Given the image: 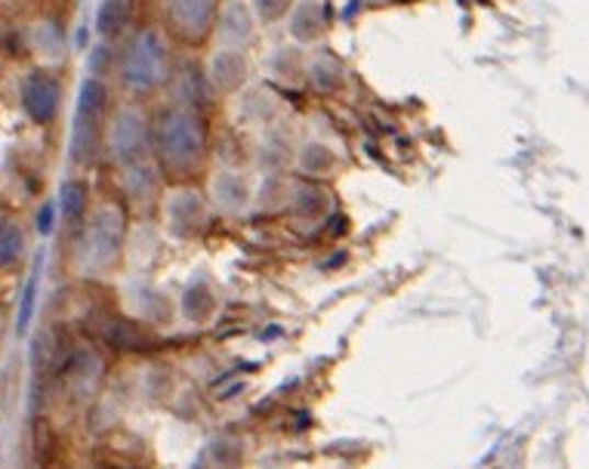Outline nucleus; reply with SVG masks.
<instances>
[{
  "instance_id": "nucleus-20",
  "label": "nucleus",
  "mask_w": 589,
  "mask_h": 469,
  "mask_svg": "<svg viewBox=\"0 0 589 469\" xmlns=\"http://www.w3.org/2000/svg\"><path fill=\"white\" fill-rule=\"evenodd\" d=\"M22 228L16 223H10V220H0V269L3 266H13L22 254Z\"/></svg>"
},
{
  "instance_id": "nucleus-5",
  "label": "nucleus",
  "mask_w": 589,
  "mask_h": 469,
  "mask_svg": "<svg viewBox=\"0 0 589 469\" xmlns=\"http://www.w3.org/2000/svg\"><path fill=\"white\" fill-rule=\"evenodd\" d=\"M223 0H165V22L173 41L201 47L219 22Z\"/></svg>"
},
{
  "instance_id": "nucleus-16",
  "label": "nucleus",
  "mask_w": 589,
  "mask_h": 469,
  "mask_svg": "<svg viewBox=\"0 0 589 469\" xmlns=\"http://www.w3.org/2000/svg\"><path fill=\"white\" fill-rule=\"evenodd\" d=\"M131 22V0H102L97 13V32L102 37H117Z\"/></svg>"
},
{
  "instance_id": "nucleus-10",
  "label": "nucleus",
  "mask_w": 589,
  "mask_h": 469,
  "mask_svg": "<svg viewBox=\"0 0 589 469\" xmlns=\"http://www.w3.org/2000/svg\"><path fill=\"white\" fill-rule=\"evenodd\" d=\"M216 32H219V37H223L229 47H245L247 41L253 37V32H257V22H253V13L247 10L245 3L229 0V3H223V10H219Z\"/></svg>"
},
{
  "instance_id": "nucleus-2",
  "label": "nucleus",
  "mask_w": 589,
  "mask_h": 469,
  "mask_svg": "<svg viewBox=\"0 0 589 469\" xmlns=\"http://www.w3.org/2000/svg\"><path fill=\"white\" fill-rule=\"evenodd\" d=\"M117 78L131 97H151L170 78V56L167 41L155 29H139L121 49Z\"/></svg>"
},
{
  "instance_id": "nucleus-8",
  "label": "nucleus",
  "mask_w": 589,
  "mask_h": 469,
  "mask_svg": "<svg viewBox=\"0 0 589 469\" xmlns=\"http://www.w3.org/2000/svg\"><path fill=\"white\" fill-rule=\"evenodd\" d=\"M63 102V87L47 71H32L22 83V105L37 124H49Z\"/></svg>"
},
{
  "instance_id": "nucleus-24",
  "label": "nucleus",
  "mask_w": 589,
  "mask_h": 469,
  "mask_svg": "<svg viewBox=\"0 0 589 469\" xmlns=\"http://www.w3.org/2000/svg\"><path fill=\"white\" fill-rule=\"evenodd\" d=\"M53 216H56V208H53V204H44L41 213H37V232H41V235H49V232H53V226H56Z\"/></svg>"
},
{
  "instance_id": "nucleus-12",
  "label": "nucleus",
  "mask_w": 589,
  "mask_h": 469,
  "mask_svg": "<svg viewBox=\"0 0 589 469\" xmlns=\"http://www.w3.org/2000/svg\"><path fill=\"white\" fill-rule=\"evenodd\" d=\"M287 29H291L294 41H299V44L315 41L318 34L325 32V13H321V7L312 3V0L296 3L294 10H291V16H287Z\"/></svg>"
},
{
  "instance_id": "nucleus-15",
  "label": "nucleus",
  "mask_w": 589,
  "mask_h": 469,
  "mask_svg": "<svg viewBox=\"0 0 589 469\" xmlns=\"http://www.w3.org/2000/svg\"><path fill=\"white\" fill-rule=\"evenodd\" d=\"M328 192L318 189V186H299V189L291 194V211H294L299 220H318V216L328 213Z\"/></svg>"
},
{
  "instance_id": "nucleus-17",
  "label": "nucleus",
  "mask_w": 589,
  "mask_h": 469,
  "mask_svg": "<svg viewBox=\"0 0 589 469\" xmlns=\"http://www.w3.org/2000/svg\"><path fill=\"white\" fill-rule=\"evenodd\" d=\"M269 71L284 83H296L303 81V75H306V63H303V56H299V49L294 47H279L272 56H269Z\"/></svg>"
},
{
  "instance_id": "nucleus-23",
  "label": "nucleus",
  "mask_w": 589,
  "mask_h": 469,
  "mask_svg": "<svg viewBox=\"0 0 589 469\" xmlns=\"http://www.w3.org/2000/svg\"><path fill=\"white\" fill-rule=\"evenodd\" d=\"M294 10V0H253V13L260 22H281V19L291 16Z\"/></svg>"
},
{
  "instance_id": "nucleus-18",
  "label": "nucleus",
  "mask_w": 589,
  "mask_h": 469,
  "mask_svg": "<svg viewBox=\"0 0 589 469\" xmlns=\"http://www.w3.org/2000/svg\"><path fill=\"white\" fill-rule=\"evenodd\" d=\"M333 167H337V152L325 143H306L299 148V170L303 174L318 177V174H330Z\"/></svg>"
},
{
  "instance_id": "nucleus-4",
  "label": "nucleus",
  "mask_w": 589,
  "mask_h": 469,
  "mask_svg": "<svg viewBox=\"0 0 589 469\" xmlns=\"http://www.w3.org/2000/svg\"><path fill=\"white\" fill-rule=\"evenodd\" d=\"M109 105V90L99 78H87L81 83V97H78V112L71 124V158L78 164H87L97 158L99 148V127L105 118Z\"/></svg>"
},
{
  "instance_id": "nucleus-7",
  "label": "nucleus",
  "mask_w": 589,
  "mask_h": 469,
  "mask_svg": "<svg viewBox=\"0 0 589 469\" xmlns=\"http://www.w3.org/2000/svg\"><path fill=\"white\" fill-rule=\"evenodd\" d=\"M167 232L180 242H192L195 235L204 232L207 226V204L197 189L192 186H177L173 192L167 194L165 204Z\"/></svg>"
},
{
  "instance_id": "nucleus-1",
  "label": "nucleus",
  "mask_w": 589,
  "mask_h": 469,
  "mask_svg": "<svg viewBox=\"0 0 589 469\" xmlns=\"http://www.w3.org/2000/svg\"><path fill=\"white\" fill-rule=\"evenodd\" d=\"M151 152L165 177L177 182L195 177L207 158V130L201 114L182 102L165 109L151 130Z\"/></svg>"
},
{
  "instance_id": "nucleus-22",
  "label": "nucleus",
  "mask_w": 589,
  "mask_h": 469,
  "mask_svg": "<svg viewBox=\"0 0 589 469\" xmlns=\"http://www.w3.org/2000/svg\"><path fill=\"white\" fill-rule=\"evenodd\" d=\"M37 281H41V266H34L32 278H29V284H25V291H22V303H19V322H16L19 334H25V331H29V324H32L34 303H37Z\"/></svg>"
},
{
  "instance_id": "nucleus-6",
  "label": "nucleus",
  "mask_w": 589,
  "mask_h": 469,
  "mask_svg": "<svg viewBox=\"0 0 589 469\" xmlns=\"http://www.w3.org/2000/svg\"><path fill=\"white\" fill-rule=\"evenodd\" d=\"M151 148V127L139 109H121L109 124V152L117 167H131L143 161Z\"/></svg>"
},
{
  "instance_id": "nucleus-19",
  "label": "nucleus",
  "mask_w": 589,
  "mask_h": 469,
  "mask_svg": "<svg viewBox=\"0 0 589 469\" xmlns=\"http://www.w3.org/2000/svg\"><path fill=\"white\" fill-rule=\"evenodd\" d=\"M124 189H127V194L136 198V201L151 198L155 189H158V174H155V167H146L143 161L124 167Z\"/></svg>"
},
{
  "instance_id": "nucleus-13",
  "label": "nucleus",
  "mask_w": 589,
  "mask_h": 469,
  "mask_svg": "<svg viewBox=\"0 0 589 469\" xmlns=\"http://www.w3.org/2000/svg\"><path fill=\"white\" fill-rule=\"evenodd\" d=\"M216 309V293H213L211 281L207 278H197L192 281L185 293H182V315L189 322H207Z\"/></svg>"
},
{
  "instance_id": "nucleus-9",
  "label": "nucleus",
  "mask_w": 589,
  "mask_h": 469,
  "mask_svg": "<svg viewBox=\"0 0 589 469\" xmlns=\"http://www.w3.org/2000/svg\"><path fill=\"white\" fill-rule=\"evenodd\" d=\"M247 71H250V63H247L245 49L241 47H229V44H223V47L216 49L211 56V65H207V81L216 93H238L247 81Z\"/></svg>"
},
{
  "instance_id": "nucleus-14",
  "label": "nucleus",
  "mask_w": 589,
  "mask_h": 469,
  "mask_svg": "<svg viewBox=\"0 0 589 469\" xmlns=\"http://www.w3.org/2000/svg\"><path fill=\"white\" fill-rule=\"evenodd\" d=\"M306 75H309L312 87H315L318 93H337L346 83L343 65L337 63V59H330V56L312 59V63L306 65Z\"/></svg>"
},
{
  "instance_id": "nucleus-11",
  "label": "nucleus",
  "mask_w": 589,
  "mask_h": 469,
  "mask_svg": "<svg viewBox=\"0 0 589 469\" xmlns=\"http://www.w3.org/2000/svg\"><path fill=\"white\" fill-rule=\"evenodd\" d=\"M213 201L223 213H241L250 201L247 179L235 170H219L213 179Z\"/></svg>"
},
{
  "instance_id": "nucleus-21",
  "label": "nucleus",
  "mask_w": 589,
  "mask_h": 469,
  "mask_svg": "<svg viewBox=\"0 0 589 469\" xmlns=\"http://www.w3.org/2000/svg\"><path fill=\"white\" fill-rule=\"evenodd\" d=\"M63 211L71 223H81L83 211H87V186L83 182H66L63 189Z\"/></svg>"
},
{
  "instance_id": "nucleus-3",
  "label": "nucleus",
  "mask_w": 589,
  "mask_h": 469,
  "mask_svg": "<svg viewBox=\"0 0 589 469\" xmlns=\"http://www.w3.org/2000/svg\"><path fill=\"white\" fill-rule=\"evenodd\" d=\"M124 244V213L115 204L99 208L97 216L87 223L81 242H78V269L83 276H102L115 266Z\"/></svg>"
}]
</instances>
